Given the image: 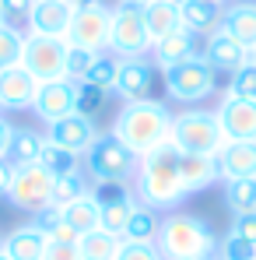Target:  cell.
I'll use <instances>...</instances> for the list:
<instances>
[{
  "label": "cell",
  "instance_id": "33",
  "mask_svg": "<svg viewBox=\"0 0 256 260\" xmlns=\"http://www.w3.org/2000/svg\"><path fill=\"white\" fill-rule=\"evenodd\" d=\"M116 71H120V56H116V53H98V56L91 60V67H88V74H85L81 85H95V88H102V91L113 95Z\"/></svg>",
  "mask_w": 256,
  "mask_h": 260
},
{
  "label": "cell",
  "instance_id": "43",
  "mask_svg": "<svg viewBox=\"0 0 256 260\" xmlns=\"http://www.w3.org/2000/svg\"><path fill=\"white\" fill-rule=\"evenodd\" d=\"M232 232H235L239 239H246V243L256 246V215H239L232 221Z\"/></svg>",
  "mask_w": 256,
  "mask_h": 260
},
{
  "label": "cell",
  "instance_id": "4",
  "mask_svg": "<svg viewBox=\"0 0 256 260\" xmlns=\"http://www.w3.org/2000/svg\"><path fill=\"white\" fill-rule=\"evenodd\" d=\"M169 144L179 155H214L217 158L221 148L228 144V137L221 134L214 109H182V113H172Z\"/></svg>",
  "mask_w": 256,
  "mask_h": 260
},
{
  "label": "cell",
  "instance_id": "22",
  "mask_svg": "<svg viewBox=\"0 0 256 260\" xmlns=\"http://www.w3.org/2000/svg\"><path fill=\"white\" fill-rule=\"evenodd\" d=\"M179 173H182L190 197L221 183V166H217L214 155H179Z\"/></svg>",
  "mask_w": 256,
  "mask_h": 260
},
{
  "label": "cell",
  "instance_id": "6",
  "mask_svg": "<svg viewBox=\"0 0 256 260\" xmlns=\"http://www.w3.org/2000/svg\"><path fill=\"white\" fill-rule=\"evenodd\" d=\"M217 78L221 74L197 53V56L182 60L179 67L165 71V91H169L172 102H179V106H200V102H207L217 91V85H221Z\"/></svg>",
  "mask_w": 256,
  "mask_h": 260
},
{
  "label": "cell",
  "instance_id": "12",
  "mask_svg": "<svg viewBox=\"0 0 256 260\" xmlns=\"http://www.w3.org/2000/svg\"><path fill=\"white\" fill-rule=\"evenodd\" d=\"M91 193H95L98 204H102V229L123 239V232H127V225H130V215H133V208H137L133 186H130V183H95Z\"/></svg>",
  "mask_w": 256,
  "mask_h": 260
},
{
  "label": "cell",
  "instance_id": "39",
  "mask_svg": "<svg viewBox=\"0 0 256 260\" xmlns=\"http://www.w3.org/2000/svg\"><path fill=\"white\" fill-rule=\"evenodd\" d=\"M217 260H256V246L239 239L235 232H228L221 239V246H217Z\"/></svg>",
  "mask_w": 256,
  "mask_h": 260
},
{
  "label": "cell",
  "instance_id": "53",
  "mask_svg": "<svg viewBox=\"0 0 256 260\" xmlns=\"http://www.w3.org/2000/svg\"><path fill=\"white\" fill-rule=\"evenodd\" d=\"M0 243H4V239H0Z\"/></svg>",
  "mask_w": 256,
  "mask_h": 260
},
{
  "label": "cell",
  "instance_id": "2",
  "mask_svg": "<svg viewBox=\"0 0 256 260\" xmlns=\"http://www.w3.org/2000/svg\"><path fill=\"white\" fill-rule=\"evenodd\" d=\"M172 130V109L162 99H137V102H123L116 120H113V134L127 144L137 158H144L148 151L169 144Z\"/></svg>",
  "mask_w": 256,
  "mask_h": 260
},
{
  "label": "cell",
  "instance_id": "19",
  "mask_svg": "<svg viewBox=\"0 0 256 260\" xmlns=\"http://www.w3.org/2000/svg\"><path fill=\"white\" fill-rule=\"evenodd\" d=\"M46 246H49V243H46L43 229H39L35 221H25V225L11 229V232L4 236L0 253H4L7 260H43Z\"/></svg>",
  "mask_w": 256,
  "mask_h": 260
},
{
  "label": "cell",
  "instance_id": "51",
  "mask_svg": "<svg viewBox=\"0 0 256 260\" xmlns=\"http://www.w3.org/2000/svg\"><path fill=\"white\" fill-rule=\"evenodd\" d=\"M0 260H7V257H4V253H0Z\"/></svg>",
  "mask_w": 256,
  "mask_h": 260
},
{
  "label": "cell",
  "instance_id": "42",
  "mask_svg": "<svg viewBox=\"0 0 256 260\" xmlns=\"http://www.w3.org/2000/svg\"><path fill=\"white\" fill-rule=\"evenodd\" d=\"M43 260H81V250L78 243H49Z\"/></svg>",
  "mask_w": 256,
  "mask_h": 260
},
{
  "label": "cell",
  "instance_id": "23",
  "mask_svg": "<svg viewBox=\"0 0 256 260\" xmlns=\"http://www.w3.org/2000/svg\"><path fill=\"white\" fill-rule=\"evenodd\" d=\"M221 183L225 179H256V144L246 141H228L217 155Z\"/></svg>",
  "mask_w": 256,
  "mask_h": 260
},
{
  "label": "cell",
  "instance_id": "28",
  "mask_svg": "<svg viewBox=\"0 0 256 260\" xmlns=\"http://www.w3.org/2000/svg\"><path fill=\"white\" fill-rule=\"evenodd\" d=\"M225 208L232 215H256V179H225Z\"/></svg>",
  "mask_w": 256,
  "mask_h": 260
},
{
  "label": "cell",
  "instance_id": "25",
  "mask_svg": "<svg viewBox=\"0 0 256 260\" xmlns=\"http://www.w3.org/2000/svg\"><path fill=\"white\" fill-rule=\"evenodd\" d=\"M60 215H63V221H67L78 236L102 229V204H98V197H95L91 190H88L85 197H78V201L63 204V208H60Z\"/></svg>",
  "mask_w": 256,
  "mask_h": 260
},
{
  "label": "cell",
  "instance_id": "37",
  "mask_svg": "<svg viewBox=\"0 0 256 260\" xmlns=\"http://www.w3.org/2000/svg\"><path fill=\"white\" fill-rule=\"evenodd\" d=\"M25 36H28V32H18V28L0 25V71L18 67V63H21V53H25Z\"/></svg>",
  "mask_w": 256,
  "mask_h": 260
},
{
  "label": "cell",
  "instance_id": "3",
  "mask_svg": "<svg viewBox=\"0 0 256 260\" xmlns=\"http://www.w3.org/2000/svg\"><path fill=\"white\" fill-rule=\"evenodd\" d=\"M155 246L165 260H207V257H217L221 239L204 218L172 211L158 225Z\"/></svg>",
  "mask_w": 256,
  "mask_h": 260
},
{
  "label": "cell",
  "instance_id": "9",
  "mask_svg": "<svg viewBox=\"0 0 256 260\" xmlns=\"http://www.w3.org/2000/svg\"><path fill=\"white\" fill-rule=\"evenodd\" d=\"M67 39H53V36H25V53H21V67L43 85V81H60L67 78Z\"/></svg>",
  "mask_w": 256,
  "mask_h": 260
},
{
  "label": "cell",
  "instance_id": "26",
  "mask_svg": "<svg viewBox=\"0 0 256 260\" xmlns=\"http://www.w3.org/2000/svg\"><path fill=\"white\" fill-rule=\"evenodd\" d=\"M144 21H148L151 43L165 39L169 32L182 28V25H179V4H172V0H148V4H144Z\"/></svg>",
  "mask_w": 256,
  "mask_h": 260
},
{
  "label": "cell",
  "instance_id": "24",
  "mask_svg": "<svg viewBox=\"0 0 256 260\" xmlns=\"http://www.w3.org/2000/svg\"><path fill=\"white\" fill-rule=\"evenodd\" d=\"M221 11H225V4H214V0H182L179 4V25L193 36H211L221 25Z\"/></svg>",
  "mask_w": 256,
  "mask_h": 260
},
{
  "label": "cell",
  "instance_id": "35",
  "mask_svg": "<svg viewBox=\"0 0 256 260\" xmlns=\"http://www.w3.org/2000/svg\"><path fill=\"white\" fill-rule=\"evenodd\" d=\"M88 190V179L85 173L78 169V173H67V176H56V183H53V204L56 208H63V204H70V201H78V197H85Z\"/></svg>",
  "mask_w": 256,
  "mask_h": 260
},
{
  "label": "cell",
  "instance_id": "30",
  "mask_svg": "<svg viewBox=\"0 0 256 260\" xmlns=\"http://www.w3.org/2000/svg\"><path fill=\"white\" fill-rule=\"evenodd\" d=\"M35 225L43 229V236H46V243H78L81 236L63 221V215H60V208L56 204H46L43 211H35Z\"/></svg>",
  "mask_w": 256,
  "mask_h": 260
},
{
  "label": "cell",
  "instance_id": "31",
  "mask_svg": "<svg viewBox=\"0 0 256 260\" xmlns=\"http://www.w3.org/2000/svg\"><path fill=\"white\" fill-rule=\"evenodd\" d=\"M39 166L56 179V176L78 173V169H81V155H74V151H67V148H60V144H53V141L46 137L43 151H39Z\"/></svg>",
  "mask_w": 256,
  "mask_h": 260
},
{
  "label": "cell",
  "instance_id": "10",
  "mask_svg": "<svg viewBox=\"0 0 256 260\" xmlns=\"http://www.w3.org/2000/svg\"><path fill=\"white\" fill-rule=\"evenodd\" d=\"M109 25H113V7L105 0L78 7V14L67 28V43L88 49V53H109Z\"/></svg>",
  "mask_w": 256,
  "mask_h": 260
},
{
  "label": "cell",
  "instance_id": "17",
  "mask_svg": "<svg viewBox=\"0 0 256 260\" xmlns=\"http://www.w3.org/2000/svg\"><path fill=\"white\" fill-rule=\"evenodd\" d=\"M207 63H211L217 74H232V71H239L246 60H249V49L242 43H235L221 25L214 28L211 36H207V43H204V53H200Z\"/></svg>",
  "mask_w": 256,
  "mask_h": 260
},
{
  "label": "cell",
  "instance_id": "38",
  "mask_svg": "<svg viewBox=\"0 0 256 260\" xmlns=\"http://www.w3.org/2000/svg\"><path fill=\"white\" fill-rule=\"evenodd\" d=\"M105 102H109V91H102V88H95V85H78L74 113H81V116H95V113L105 109Z\"/></svg>",
  "mask_w": 256,
  "mask_h": 260
},
{
  "label": "cell",
  "instance_id": "14",
  "mask_svg": "<svg viewBox=\"0 0 256 260\" xmlns=\"http://www.w3.org/2000/svg\"><path fill=\"white\" fill-rule=\"evenodd\" d=\"M74 102H78V85L60 78V81H43L39 91H35V102H32V113L43 120L46 127L70 116L74 113Z\"/></svg>",
  "mask_w": 256,
  "mask_h": 260
},
{
  "label": "cell",
  "instance_id": "21",
  "mask_svg": "<svg viewBox=\"0 0 256 260\" xmlns=\"http://www.w3.org/2000/svg\"><path fill=\"white\" fill-rule=\"evenodd\" d=\"M221 28H225L235 43L253 49L256 46V0H232V4H225V11H221Z\"/></svg>",
  "mask_w": 256,
  "mask_h": 260
},
{
  "label": "cell",
  "instance_id": "15",
  "mask_svg": "<svg viewBox=\"0 0 256 260\" xmlns=\"http://www.w3.org/2000/svg\"><path fill=\"white\" fill-rule=\"evenodd\" d=\"M74 14H78V4H74V0H35L28 36H53V39H67V28H70Z\"/></svg>",
  "mask_w": 256,
  "mask_h": 260
},
{
  "label": "cell",
  "instance_id": "5",
  "mask_svg": "<svg viewBox=\"0 0 256 260\" xmlns=\"http://www.w3.org/2000/svg\"><path fill=\"white\" fill-rule=\"evenodd\" d=\"M81 166H85V173L95 183H133L140 158L130 151L113 130H105V134H98L91 141V148L85 151Z\"/></svg>",
  "mask_w": 256,
  "mask_h": 260
},
{
  "label": "cell",
  "instance_id": "16",
  "mask_svg": "<svg viewBox=\"0 0 256 260\" xmlns=\"http://www.w3.org/2000/svg\"><path fill=\"white\" fill-rule=\"evenodd\" d=\"M46 137H49L53 144H60V148H67V151H74V155H81V158H85V151L91 148V141L98 137V127H95V120H91V116L70 113V116H63V120L49 123V127H46Z\"/></svg>",
  "mask_w": 256,
  "mask_h": 260
},
{
  "label": "cell",
  "instance_id": "29",
  "mask_svg": "<svg viewBox=\"0 0 256 260\" xmlns=\"http://www.w3.org/2000/svg\"><path fill=\"white\" fill-rule=\"evenodd\" d=\"M120 236L105 232V229H95V232H85L78 239V250H81V260H116L120 253Z\"/></svg>",
  "mask_w": 256,
  "mask_h": 260
},
{
  "label": "cell",
  "instance_id": "32",
  "mask_svg": "<svg viewBox=\"0 0 256 260\" xmlns=\"http://www.w3.org/2000/svg\"><path fill=\"white\" fill-rule=\"evenodd\" d=\"M158 225H162L158 211H151L148 204L137 201V208H133V215H130V225H127V232H123V239H133V243H155Z\"/></svg>",
  "mask_w": 256,
  "mask_h": 260
},
{
  "label": "cell",
  "instance_id": "1",
  "mask_svg": "<svg viewBox=\"0 0 256 260\" xmlns=\"http://www.w3.org/2000/svg\"><path fill=\"white\" fill-rule=\"evenodd\" d=\"M133 193L140 204H148L151 211H162V215H172L190 197L182 173H179V151L172 144H162L140 158L137 176H133Z\"/></svg>",
  "mask_w": 256,
  "mask_h": 260
},
{
  "label": "cell",
  "instance_id": "48",
  "mask_svg": "<svg viewBox=\"0 0 256 260\" xmlns=\"http://www.w3.org/2000/svg\"><path fill=\"white\" fill-rule=\"evenodd\" d=\"M133 4H148V0H133Z\"/></svg>",
  "mask_w": 256,
  "mask_h": 260
},
{
  "label": "cell",
  "instance_id": "40",
  "mask_svg": "<svg viewBox=\"0 0 256 260\" xmlns=\"http://www.w3.org/2000/svg\"><path fill=\"white\" fill-rule=\"evenodd\" d=\"M95 56H98V53H88V49H78V46H70V49H67V81L81 85Z\"/></svg>",
  "mask_w": 256,
  "mask_h": 260
},
{
  "label": "cell",
  "instance_id": "47",
  "mask_svg": "<svg viewBox=\"0 0 256 260\" xmlns=\"http://www.w3.org/2000/svg\"><path fill=\"white\" fill-rule=\"evenodd\" d=\"M249 60H253V63H256V46H253V49H249Z\"/></svg>",
  "mask_w": 256,
  "mask_h": 260
},
{
  "label": "cell",
  "instance_id": "46",
  "mask_svg": "<svg viewBox=\"0 0 256 260\" xmlns=\"http://www.w3.org/2000/svg\"><path fill=\"white\" fill-rule=\"evenodd\" d=\"M78 7H88V4H102V0H74Z\"/></svg>",
  "mask_w": 256,
  "mask_h": 260
},
{
  "label": "cell",
  "instance_id": "54",
  "mask_svg": "<svg viewBox=\"0 0 256 260\" xmlns=\"http://www.w3.org/2000/svg\"><path fill=\"white\" fill-rule=\"evenodd\" d=\"M0 113H4V109H0Z\"/></svg>",
  "mask_w": 256,
  "mask_h": 260
},
{
  "label": "cell",
  "instance_id": "41",
  "mask_svg": "<svg viewBox=\"0 0 256 260\" xmlns=\"http://www.w3.org/2000/svg\"><path fill=\"white\" fill-rule=\"evenodd\" d=\"M116 260H165V257L158 253L155 243H133V239H123Z\"/></svg>",
  "mask_w": 256,
  "mask_h": 260
},
{
  "label": "cell",
  "instance_id": "49",
  "mask_svg": "<svg viewBox=\"0 0 256 260\" xmlns=\"http://www.w3.org/2000/svg\"><path fill=\"white\" fill-rule=\"evenodd\" d=\"M214 4H225V0H214Z\"/></svg>",
  "mask_w": 256,
  "mask_h": 260
},
{
  "label": "cell",
  "instance_id": "13",
  "mask_svg": "<svg viewBox=\"0 0 256 260\" xmlns=\"http://www.w3.org/2000/svg\"><path fill=\"white\" fill-rule=\"evenodd\" d=\"M221 134L228 141H246L256 144V102L253 99H221L214 109Z\"/></svg>",
  "mask_w": 256,
  "mask_h": 260
},
{
  "label": "cell",
  "instance_id": "18",
  "mask_svg": "<svg viewBox=\"0 0 256 260\" xmlns=\"http://www.w3.org/2000/svg\"><path fill=\"white\" fill-rule=\"evenodd\" d=\"M35 91H39V81L21 63L0 71V109H32Z\"/></svg>",
  "mask_w": 256,
  "mask_h": 260
},
{
  "label": "cell",
  "instance_id": "8",
  "mask_svg": "<svg viewBox=\"0 0 256 260\" xmlns=\"http://www.w3.org/2000/svg\"><path fill=\"white\" fill-rule=\"evenodd\" d=\"M53 176L46 173L39 162H28V166H14L11 173V186H7V201L25 211V215H35L43 211L46 204H53Z\"/></svg>",
  "mask_w": 256,
  "mask_h": 260
},
{
  "label": "cell",
  "instance_id": "11",
  "mask_svg": "<svg viewBox=\"0 0 256 260\" xmlns=\"http://www.w3.org/2000/svg\"><path fill=\"white\" fill-rule=\"evenodd\" d=\"M155 85H158V67L151 56H120V71H116V85H113L116 99H123V102L151 99Z\"/></svg>",
  "mask_w": 256,
  "mask_h": 260
},
{
  "label": "cell",
  "instance_id": "52",
  "mask_svg": "<svg viewBox=\"0 0 256 260\" xmlns=\"http://www.w3.org/2000/svg\"><path fill=\"white\" fill-rule=\"evenodd\" d=\"M207 260H217V257H207Z\"/></svg>",
  "mask_w": 256,
  "mask_h": 260
},
{
  "label": "cell",
  "instance_id": "27",
  "mask_svg": "<svg viewBox=\"0 0 256 260\" xmlns=\"http://www.w3.org/2000/svg\"><path fill=\"white\" fill-rule=\"evenodd\" d=\"M46 144V134L32 127H14L11 134V148H7V162L11 166H28V162H39V151Z\"/></svg>",
  "mask_w": 256,
  "mask_h": 260
},
{
  "label": "cell",
  "instance_id": "45",
  "mask_svg": "<svg viewBox=\"0 0 256 260\" xmlns=\"http://www.w3.org/2000/svg\"><path fill=\"white\" fill-rule=\"evenodd\" d=\"M11 173H14V166L4 158L0 162V197H7V186H11Z\"/></svg>",
  "mask_w": 256,
  "mask_h": 260
},
{
  "label": "cell",
  "instance_id": "44",
  "mask_svg": "<svg viewBox=\"0 0 256 260\" xmlns=\"http://www.w3.org/2000/svg\"><path fill=\"white\" fill-rule=\"evenodd\" d=\"M11 134H14V127L0 116V162L7 158V148H11Z\"/></svg>",
  "mask_w": 256,
  "mask_h": 260
},
{
  "label": "cell",
  "instance_id": "50",
  "mask_svg": "<svg viewBox=\"0 0 256 260\" xmlns=\"http://www.w3.org/2000/svg\"><path fill=\"white\" fill-rule=\"evenodd\" d=\"M172 4H182V0H172Z\"/></svg>",
  "mask_w": 256,
  "mask_h": 260
},
{
  "label": "cell",
  "instance_id": "34",
  "mask_svg": "<svg viewBox=\"0 0 256 260\" xmlns=\"http://www.w3.org/2000/svg\"><path fill=\"white\" fill-rule=\"evenodd\" d=\"M225 99H253V102H256V63H253V60H246L239 71L228 74Z\"/></svg>",
  "mask_w": 256,
  "mask_h": 260
},
{
  "label": "cell",
  "instance_id": "20",
  "mask_svg": "<svg viewBox=\"0 0 256 260\" xmlns=\"http://www.w3.org/2000/svg\"><path fill=\"white\" fill-rule=\"evenodd\" d=\"M197 39H200V36L186 32V28L169 32L165 39H158V43L151 46V60H155V67L165 74V71H172V67H179L182 60L197 56Z\"/></svg>",
  "mask_w": 256,
  "mask_h": 260
},
{
  "label": "cell",
  "instance_id": "7",
  "mask_svg": "<svg viewBox=\"0 0 256 260\" xmlns=\"http://www.w3.org/2000/svg\"><path fill=\"white\" fill-rule=\"evenodd\" d=\"M151 32L144 21V4L116 0L109 25V53L116 56H151Z\"/></svg>",
  "mask_w": 256,
  "mask_h": 260
},
{
  "label": "cell",
  "instance_id": "36",
  "mask_svg": "<svg viewBox=\"0 0 256 260\" xmlns=\"http://www.w3.org/2000/svg\"><path fill=\"white\" fill-rule=\"evenodd\" d=\"M32 7H35V0H0V25L18 28V32H28Z\"/></svg>",
  "mask_w": 256,
  "mask_h": 260
}]
</instances>
